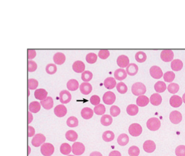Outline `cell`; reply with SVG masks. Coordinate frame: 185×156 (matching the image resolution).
Segmentation results:
<instances>
[{"instance_id": "1", "label": "cell", "mask_w": 185, "mask_h": 156, "mask_svg": "<svg viewBox=\"0 0 185 156\" xmlns=\"http://www.w3.org/2000/svg\"><path fill=\"white\" fill-rule=\"evenodd\" d=\"M147 91L146 87L142 82H135L131 87V92L136 96H140L146 93Z\"/></svg>"}, {"instance_id": "2", "label": "cell", "mask_w": 185, "mask_h": 156, "mask_svg": "<svg viewBox=\"0 0 185 156\" xmlns=\"http://www.w3.org/2000/svg\"><path fill=\"white\" fill-rule=\"evenodd\" d=\"M147 127L151 131H157L161 127V121L157 118H151L147 122Z\"/></svg>"}, {"instance_id": "3", "label": "cell", "mask_w": 185, "mask_h": 156, "mask_svg": "<svg viewBox=\"0 0 185 156\" xmlns=\"http://www.w3.org/2000/svg\"><path fill=\"white\" fill-rule=\"evenodd\" d=\"M40 151L43 156H51L55 152V147L49 143H44L41 146Z\"/></svg>"}, {"instance_id": "4", "label": "cell", "mask_w": 185, "mask_h": 156, "mask_svg": "<svg viewBox=\"0 0 185 156\" xmlns=\"http://www.w3.org/2000/svg\"><path fill=\"white\" fill-rule=\"evenodd\" d=\"M85 147L80 142H75L72 146V152L75 156H80L84 153Z\"/></svg>"}, {"instance_id": "5", "label": "cell", "mask_w": 185, "mask_h": 156, "mask_svg": "<svg viewBox=\"0 0 185 156\" xmlns=\"http://www.w3.org/2000/svg\"><path fill=\"white\" fill-rule=\"evenodd\" d=\"M128 130L131 136L138 137L142 132V127L139 124L133 123L130 125Z\"/></svg>"}, {"instance_id": "6", "label": "cell", "mask_w": 185, "mask_h": 156, "mask_svg": "<svg viewBox=\"0 0 185 156\" xmlns=\"http://www.w3.org/2000/svg\"><path fill=\"white\" fill-rule=\"evenodd\" d=\"M46 139V137L43 135L41 133H38L34 136L32 140V144L34 147L38 148L44 144Z\"/></svg>"}, {"instance_id": "7", "label": "cell", "mask_w": 185, "mask_h": 156, "mask_svg": "<svg viewBox=\"0 0 185 156\" xmlns=\"http://www.w3.org/2000/svg\"><path fill=\"white\" fill-rule=\"evenodd\" d=\"M116 99V95L111 91H108L105 92L103 96V101L105 104L112 105L113 104Z\"/></svg>"}, {"instance_id": "8", "label": "cell", "mask_w": 185, "mask_h": 156, "mask_svg": "<svg viewBox=\"0 0 185 156\" xmlns=\"http://www.w3.org/2000/svg\"><path fill=\"white\" fill-rule=\"evenodd\" d=\"M174 53L172 50L164 49L160 54L161 60L164 62H170L173 60Z\"/></svg>"}, {"instance_id": "9", "label": "cell", "mask_w": 185, "mask_h": 156, "mask_svg": "<svg viewBox=\"0 0 185 156\" xmlns=\"http://www.w3.org/2000/svg\"><path fill=\"white\" fill-rule=\"evenodd\" d=\"M71 99V95L68 90H61L59 93V100L60 103L63 104H66L70 103Z\"/></svg>"}, {"instance_id": "10", "label": "cell", "mask_w": 185, "mask_h": 156, "mask_svg": "<svg viewBox=\"0 0 185 156\" xmlns=\"http://www.w3.org/2000/svg\"><path fill=\"white\" fill-rule=\"evenodd\" d=\"M149 73L152 78L155 79H159L163 76V72L160 67L153 66L149 70Z\"/></svg>"}, {"instance_id": "11", "label": "cell", "mask_w": 185, "mask_h": 156, "mask_svg": "<svg viewBox=\"0 0 185 156\" xmlns=\"http://www.w3.org/2000/svg\"><path fill=\"white\" fill-rule=\"evenodd\" d=\"M169 119L172 123L178 124L182 121V116L179 111H173L169 115Z\"/></svg>"}, {"instance_id": "12", "label": "cell", "mask_w": 185, "mask_h": 156, "mask_svg": "<svg viewBox=\"0 0 185 156\" xmlns=\"http://www.w3.org/2000/svg\"><path fill=\"white\" fill-rule=\"evenodd\" d=\"M67 110L66 107L63 104L58 105L55 107L54 113L55 115L59 118H62L66 115Z\"/></svg>"}, {"instance_id": "13", "label": "cell", "mask_w": 185, "mask_h": 156, "mask_svg": "<svg viewBox=\"0 0 185 156\" xmlns=\"http://www.w3.org/2000/svg\"><path fill=\"white\" fill-rule=\"evenodd\" d=\"M117 64L121 68L127 67L129 64V59L126 55H121L117 59Z\"/></svg>"}, {"instance_id": "14", "label": "cell", "mask_w": 185, "mask_h": 156, "mask_svg": "<svg viewBox=\"0 0 185 156\" xmlns=\"http://www.w3.org/2000/svg\"><path fill=\"white\" fill-rule=\"evenodd\" d=\"M156 144L154 141L151 140H146L143 145L144 151L147 153H152L155 150Z\"/></svg>"}, {"instance_id": "15", "label": "cell", "mask_w": 185, "mask_h": 156, "mask_svg": "<svg viewBox=\"0 0 185 156\" xmlns=\"http://www.w3.org/2000/svg\"><path fill=\"white\" fill-rule=\"evenodd\" d=\"M72 69L76 73H82L85 69V64L80 60L76 61L72 65Z\"/></svg>"}, {"instance_id": "16", "label": "cell", "mask_w": 185, "mask_h": 156, "mask_svg": "<svg viewBox=\"0 0 185 156\" xmlns=\"http://www.w3.org/2000/svg\"><path fill=\"white\" fill-rule=\"evenodd\" d=\"M183 102L182 99L179 95H174L170 98L169 104L171 106L174 108L180 107Z\"/></svg>"}, {"instance_id": "17", "label": "cell", "mask_w": 185, "mask_h": 156, "mask_svg": "<svg viewBox=\"0 0 185 156\" xmlns=\"http://www.w3.org/2000/svg\"><path fill=\"white\" fill-rule=\"evenodd\" d=\"M53 61L55 64L58 65H61L65 62L66 56L61 52H57L53 56Z\"/></svg>"}, {"instance_id": "18", "label": "cell", "mask_w": 185, "mask_h": 156, "mask_svg": "<svg viewBox=\"0 0 185 156\" xmlns=\"http://www.w3.org/2000/svg\"><path fill=\"white\" fill-rule=\"evenodd\" d=\"M80 92L84 95H88L92 92V86L88 82H83L79 86Z\"/></svg>"}, {"instance_id": "19", "label": "cell", "mask_w": 185, "mask_h": 156, "mask_svg": "<svg viewBox=\"0 0 185 156\" xmlns=\"http://www.w3.org/2000/svg\"><path fill=\"white\" fill-rule=\"evenodd\" d=\"M40 103L43 108L47 110L52 108L54 105L53 99L50 97H47L45 99L41 100Z\"/></svg>"}, {"instance_id": "20", "label": "cell", "mask_w": 185, "mask_h": 156, "mask_svg": "<svg viewBox=\"0 0 185 156\" xmlns=\"http://www.w3.org/2000/svg\"><path fill=\"white\" fill-rule=\"evenodd\" d=\"M127 73L126 70L123 68H119L116 70L114 72V77L115 79L119 80L122 81L124 80L127 77Z\"/></svg>"}, {"instance_id": "21", "label": "cell", "mask_w": 185, "mask_h": 156, "mask_svg": "<svg viewBox=\"0 0 185 156\" xmlns=\"http://www.w3.org/2000/svg\"><path fill=\"white\" fill-rule=\"evenodd\" d=\"M47 95H48V92H47L46 90L43 88L37 89L34 92L35 98L38 100H40V101L46 98L47 97Z\"/></svg>"}, {"instance_id": "22", "label": "cell", "mask_w": 185, "mask_h": 156, "mask_svg": "<svg viewBox=\"0 0 185 156\" xmlns=\"http://www.w3.org/2000/svg\"><path fill=\"white\" fill-rule=\"evenodd\" d=\"M93 113L94 111L91 108L88 107H84L80 112L81 117L86 120L91 119L93 115Z\"/></svg>"}, {"instance_id": "23", "label": "cell", "mask_w": 185, "mask_h": 156, "mask_svg": "<svg viewBox=\"0 0 185 156\" xmlns=\"http://www.w3.org/2000/svg\"><path fill=\"white\" fill-rule=\"evenodd\" d=\"M104 85L106 88L108 90L113 89L116 86L117 84L115 79L113 77L106 78L104 81Z\"/></svg>"}, {"instance_id": "24", "label": "cell", "mask_w": 185, "mask_h": 156, "mask_svg": "<svg viewBox=\"0 0 185 156\" xmlns=\"http://www.w3.org/2000/svg\"><path fill=\"white\" fill-rule=\"evenodd\" d=\"M150 101V99L148 98L147 96L142 95L139 96V97L136 99V104L139 107H145Z\"/></svg>"}, {"instance_id": "25", "label": "cell", "mask_w": 185, "mask_h": 156, "mask_svg": "<svg viewBox=\"0 0 185 156\" xmlns=\"http://www.w3.org/2000/svg\"><path fill=\"white\" fill-rule=\"evenodd\" d=\"M162 101V98L159 93H154L150 98V102L154 106H159Z\"/></svg>"}, {"instance_id": "26", "label": "cell", "mask_w": 185, "mask_h": 156, "mask_svg": "<svg viewBox=\"0 0 185 156\" xmlns=\"http://www.w3.org/2000/svg\"><path fill=\"white\" fill-rule=\"evenodd\" d=\"M138 70H139V67L136 64L134 63L130 64L126 68L127 74L130 76L135 75L137 73Z\"/></svg>"}, {"instance_id": "27", "label": "cell", "mask_w": 185, "mask_h": 156, "mask_svg": "<svg viewBox=\"0 0 185 156\" xmlns=\"http://www.w3.org/2000/svg\"><path fill=\"white\" fill-rule=\"evenodd\" d=\"M183 66H184L183 62L180 59L173 60L171 64L172 70L176 72L181 70L182 68H183Z\"/></svg>"}, {"instance_id": "28", "label": "cell", "mask_w": 185, "mask_h": 156, "mask_svg": "<svg viewBox=\"0 0 185 156\" xmlns=\"http://www.w3.org/2000/svg\"><path fill=\"white\" fill-rule=\"evenodd\" d=\"M66 86L68 90L70 91H75L77 90L79 87V82L76 79H70L67 82Z\"/></svg>"}, {"instance_id": "29", "label": "cell", "mask_w": 185, "mask_h": 156, "mask_svg": "<svg viewBox=\"0 0 185 156\" xmlns=\"http://www.w3.org/2000/svg\"><path fill=\"white\" fill-rule=\"evenodd\" d=\"M28 109L31 113H37L41 110V104L37 101H32L30 103Z\"/></svg>"}, {"instance_id": "30", "label": "cell", "mask_w": 185, "mask_h": 156, "mask_svg": "<svg viewBox=\"0 0 185 156\" xmlns=\"http://www.w3.org/2000/svg\"><path fill=\"white\" fill-rule=\"evenodd\" d=\"M113 117L111 115H102L101 118V123L104 126H110L113 123Z\"/></svg>"}, {"instance_id": "31", "label": "cell", "mask_w": 185, "mask_h": 156, "mask_svg": "<svg viewBox=\"0 0 185 156\" xmlns=\"http://www.w3.org/2000/svg\"><path fill=\"white\" fill-rule=\"evenodd\" d=\"M126 113L131 116L136 115L139 112L138 106L135 104H130L128 105L126 109Z\"/></svg>"}, {"instance_id": "32", "label": "cell", "mask_w": 185, "mask_h": 156, "mask_svg": "<svg viewBox=\"0 0 185 156\" xmlns=\"http://www.w3.org/2000/svg\"><path fill=\"white\" fill-rule=\"evenodd\" d=\"M117 143L120 146H124L128 144L129 141V138L128 136L126 133H122L118 137Z\"/></svg>"}, {"instance_id": "33", "label": "cell", "mask_w": 185, "mask_h": 156, "mask_svg": "<svg viewBox=\"0 0 185 156\" xmlns=\"http://www.w3.org/2000/svg\"><path fill=\"white\" fill-rule=\"evenodd\" d=\"M65 137L67 140L72 142H76L78 139V135L77 133L74 130H69L66 132V133H65Z\"/></svg>"}, {"instance_id": "34", "label": "cell", "mask_w": 185, "mask_h": 156, "mask_svg": "<svg viewBox=\"0 0 185 156\" xmlns=\"http://www.w3.org/2000/svg\"><path fill=\"white\" fill-rule=\"evenodd\" d=\"M60 152L64 155H69L72 152V147L68 143H63L60 147Z\"/></svg>"}, {"instance_id": "35", "label": "cell", "mask_w": 185, "mask_h": 156, "mask_svg": "<svg viewBox=\"0 0 185 156\" xmlns=\"http://www.w3.org/2000/svg\"><path fill=\"white\" fill-rule=\"evenodd\" d=\"M167 88V86L166 83L162 81H159L155 83L154 85V89L157 93H163Z\"/></svg>"}, {"instance_id": "36", "label": "cell", "mask_w": 185, "mask_h": 156, "mask_svg": "<svg viewBox=\"0 0 185 156\" xmlns=\"http://www.w3.org/2000/svg\"><path fill=\"white\" fill-rule=\"evenodd\" d=\"M102 138L105 142H110L114 139L115 134L113 131H106L103 133Z\"/></svg>"}, {"instance_id": "37", "label": "cell", "mask_w": 185, "mask_h": 156, "mask_svg": "<svg viewBox=\"0 0 185 156\" xmlns=\"http://www.w3.org/2000/svg\"><path fill=\"white\" fill-rule=\"evenodd\" d=\"M66 124L68 127H76L78 126L79 121L76 117L71 116L67 119Z\"/></svg>"}, {"instance_id": "38", "label": "cell", "mask_w": 185, "mask_h": 156, "mask_svg": "<svg viewBox=\"0 0 185 156\" xmlns=\"http://www.w3.org/2000/svg\"><path fill=\"white\" fill-rule=\"evenodd\" d=\"M135 59L139 63H143L147 60V55L144 52L139 51L135 54Z\"/></svg>"}, {"instance_id": "39", "label": "cell", "mask_w": 185, "mask_h": 156, "mask_svg": "<svg viewBox=\"0 0 185 156\" xmlns=\"http://www.w3.org/2000/svg\"><path fill=\"white\" fill-rule=\"evenodd\" d=\"M92 73L89 70H85L82 73L81 78L85 82H88L92 79Z\"/></svg>"}, {"instance_id": "40", "label": "cell", "mask_w": 185, "mask_h": 156, "mask_svg": "<svg viewBox=\"0 0 185 156\" xmlns=\"http://www.w3.org/2000/svg\"><path fill=\"white\" fill-rule=\"evenodd\" d=\"M175 78V74L172 71H168L164 74V79L166 82H173Z\"/></svg>"}, {"instance_id": "41", "label": "cell", "mask_w": 185, "mask_h": 156, "mask_svg": "<svg viewBox=\"0 0 185 156\" xmlns=\"http://www.w3.org/2000/svg\"><path fill=\"white\" fill-rule=\"evenodd\" d=\"M94 113L98 115H103L105 113L106 108L103 104H99L94 107Z\"/></svg>"}, {"instance_id": "42", "label": "cell", "mask_w": 185, "mask_h": 156, "mask_svg": "<svg viewBox=\"0 0 185 156\" xmlns=\"http://www.w3.org/2000/svg\"><path fill=\"white\" fill-rule=\"evenodd\" d=\"M97 55L94 53H89L86 56V61L90 64L96 63L97 60Z\"/></svg>"}, {"instance_id": "43", "label": "cell", "mask_w": 185, "mask_h": 156, "mask_svg": "<svg viewBox=\"0 0 185 156\" xmlns=\"http://www.w3.org/2000/svg\"><path fill=\"white\" fill-rule=\"evenodd\" d=\"M180 86L179 85L176 84V83H171L168 87H167V90L169 93L172 94H175L179 90Z\"/></svg>"}, {"instance_id": "44", "label": "cell", "mask_w": 185, "mask_h": 156, "mask_svg": "<svg viewBox=\"0 0 185 156\" xmlns=\"http://www.w3.org/2000/svg\"><path fill=\"white\" fill-rule=\"evenodd\" d=\"M116 89L119 93L123 95L127 92L128 87L124 82H120L117 84Z\"/></svg>"}, {"instance_id": "45", "label": "cell", "mask_w": 185, "mask_h": 156, "mask_svg": "<svg viewBox=\"0 0 185 156\" xmlns=\"http://www.w3.org/2000/svg\"><path fill=\"white\" fill-rule=\"evenodd\" d=\"M38 85H39V82L38 80L35 79L30 78L28 80V87L29 90H35L38 87Z\"/></svg>"}, {"instance_id": "46", "label": "cell", "mask_w": 185, "mask_h": 156, "mask_svg": "<svg viewBox=\"0 0 185 156\" xmlns=\"http://www.w3.org/2000/svg\"><path fill=\"white\" fill-rule=\"evenodd\" d=\"M57 71V66L54 64H49L46 67V72L47 73L50 75L54 74Z\"/></svg>"}, {"instance_id": "47", "label": "cell", "mask_w": 185, "mask_h": 156, "mask_svg": "<svg viewBox=\"0 0 185 156\" xmlns=\"http://www.w3.org/2000/svg\"><path fill=\"white\" fill-rule=\"evenodd\" d=\"M139 148L136 146H132L128 150V154L130 156H139Z\"/></svg>"}, {"instance_id": "48", "label": "cell", "mask_w": 185, "mask_h": 156, "mask_svg": "<svg viewBox=\"0 0 185 156\" xmlns=\"http://www.w3.org/2000/svg\"><path fill=\"white\" fill-rule=\"evenodd\" d=\"M110 115L112 117H116L120 114L121 110L119 107H118L117 106L113 105L110 108Z\"/></svg>"}, {"instance_id": "49", "label": "cell", "mask_w": 185, "mask_h": 156, "mask_svg": "<svg viewBox=\"0 0 185 156\" xmlns=\"http://www.w3.org/2000/svg\"><path fill=\"white\" fill-rule=\"evenodd\" d=\"M98 56L101 59L105 60L107 58H109L110 56V52L107 49H101L98 52Z\"/></svg>"}, {"instance_id": "50", "label": "cell", "mask_w": 185, "mask_h": 156, "mask_svg": "<svg viewBox=\"0 0 185 156\" xmlns=\"http://www.w3.org/2000/svg\"><path fill=\"white\" fill-rule=\"evenodd\" d=\"M175 155L177 156H185V146L181 145L175 149Z\"/></svg>"}, {"instance_id": "51", "label": "cell", "mask_w": 185, "mask_h": 156, "mask_svg": "<svg viewBox=\"0 0 185 156\" xmlns=\"http://www.w3.org/2000/svg\"><path fill=\"white\" fill-rule=\"evenodd\" d=\"M38 68L37 63L32 60H28V70L30 72H35Z\"/></svg>"}, {"instance_id": "52", "label": "cell", "mask_w": 185, "mask_h": 156, "mask_svg": "<svg viewBox=\"0 0 185 156\" xmlns=\"http://www.w3.org/2000/svg\"><path fill=\"white\" fill-rule=\"evenodd\" d=\"M90 101L94 106H97L99 104H100L101 102V99L100 97L97 95H93L90 99Z\"/></svg>"}, {"instance_id": "53", "label": "cell", "mask_w": 185, "mask_h": 156, "mask_svg": "<svg viewBox=\"0 0 185 156\" xmlns=\"http://www.w3.org/2000/svg\"><path fill=\"white\" fill-rule=\"evenodd\" d=\"M37 53L34 49H28V59L29 60L33 59L36 57Z\"/></svg>"}, {"instance_id": "54", "label": "cell", "mask_w": 185, "mask_h": 156, "mask_svg": "<svg viewBox=\"0 0 185 156\" xmlns=\"http://www.w3.org/2000/svg\"><path fill=\"white\" fill-rule=\"evenodd\" d=\"M35 130L34 128L31 126H28V137H32L35 136Z\"/></svg>"}, {"instance_id": "55", "label": "cell", "mask_w": 185, "mask_h": 156, "mask_svg": "<svg viewBox=\"0 0 185 156\" xmlns=\"http://www.w3.org/2000/svg\"><path fill=\"white\" fill-rule=\"evenodd\" d=\"M109 156H122V155L121 153L118 151L114 150L110 153Z\"/></svg>"}, {"instance_id": "56", "label": "cell", "mask_w": 185, "mask_h": 156, "mask_svg": "<svg viewBox=\"0 0 185 156\" xmlns=\"http://www.w3.org/2000/svg\"><path fill=\"white\" fill-rule=\"evenodd\" d=\"M33 120V116L30 112H28V124H30L32 122Z\"/></svg>"}, {"instance_id": "57", "label": "cell", "mask_w": 185, "mask_h": 156, "mask_svg": "<svg viewBox=\"0 0 185 156\" xmlns=\"http://www.w3.org/2000/svg\"><path fill=\"white\" fill-rule=\"evenodd\" d=\"M89 156H103L101 153L98 151H94L90 153Z\"/></svg>"}, {"instance_id": "58", "label": "cell", "mask_w": 185, "mask_h": 156, "mask_svg": "<svg viewBox=\"0 0 185 156\" xmlns=\"http://www.w3.org/2000/svg\"><path fill=\"white\" fill-rule=\"evenodd\" d=\"M30 152H31V148H30V146H28V155H30Z\"/></svg>"}, {"instance_id": "59", "label": "cell", "mask_w": 185, "mask_h": 156, "mask_svg": "<svg viewBox=\"0 0 185 156\" xmlns=\"http://www.w3.org/2000/svg\"><path fill=\"white\" fill-rule=\"evenodd\" d=\"M182 99L183 102L185 104V93L183 95H182Z\"/></svg>"}, {"instance_id": "60", "label": "cell", "mask_w": 185, "mask_h": 156, "mask_svg": "<svg viewBox=\"0 0 185 156\" xmlns=\"http://www.w3.org/2000/svg\"><path fill=\"white\" fill-rule=\"evenodd\" d=\"M28 97H29V96H30V90H28Z\"/></svg>"}, {"instance_id": "61", "label": "cell", "mask_w": 185, "mask_h": 156, "mask_svg": "<svg viewBox=\"0 0 185 156\" xmlns=\"http://www.w3.org/2000/svg\"><path fill=\"white\" fill-rule=\"evenodd\" d=\"M67 156H74V155H68Z\"/></svg>"}]
</instances>
